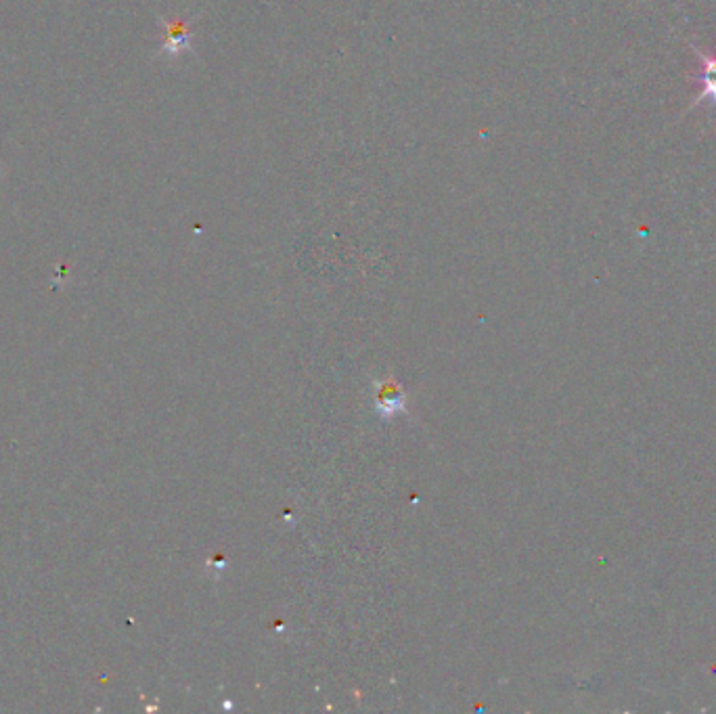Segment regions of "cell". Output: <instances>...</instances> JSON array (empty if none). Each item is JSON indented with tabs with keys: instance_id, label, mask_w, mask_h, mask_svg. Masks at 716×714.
I'll list each match as a JSON object with an SVG mask.
<instances>
[{
	"instance_id": "6da1fadb",
	"label": "cell",
	"mask_w": 716,
	"mask_h": 714,
	"mask_svg": "<svg viewBox=\"0 0 716 714\" xmlns=\"http://www.w3.org/2000/svg\"><path fill=\"white\" fill-rule=\"evenodd\" d=\"M691 51L696 53L700 61V74H698L700 93L696 99H693L691 107L702 105V101H710V105L716 109V53L710 55L698 47H693V44H691Z\"/></svg>"
},
{
	"instance_id": "7a4b0ae2",
	"label": "cell",
	"mask_w": 716,
	"mask_h": 714,
	"mask_svg": "<svg viewBox=\"0 0 716 714\" xmlns=\"http://www.w3.org/2000/svg\"><path fill=\"white\" fill-rule=\"evenodd\" d=\"M185 32L181 30V26H174L170 28V38H168V55H176L178 51H181V44L185 42Z\"/></svg>"
}]
</instances>
